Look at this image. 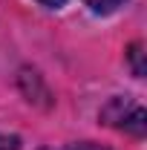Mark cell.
Wrapping results in <instances>:
<instances>
[{"mask_svg":"<svg viewBox=\"0 0 147 150\" xmlns=\"http://www.w3.org/2000/svg\"><path fill=\"white\" fill-rule=\"evenodd\" d=\"M0 150H20V139L18 136H3V133H0Z\"/></svg>","mask_w":147,"mask_h":150,"instance_id":"obj_3","label":"cell"},{"mask_svg":"<svg viewBox=\"0 0 147 150\" xmlns=\"http://www.w3.org/2000/svg\"><path fill=\"white\" fill-rule=\"evenodd\" d=\"M101 118L112 124V127H121V130H130L136 133V136H144V110H141V104H136V101H127V98H115L110 101L104 112H101Z\"/></svg>","mask_w":147,"mask_h":150,"instance_id":"obj_1","label":"cell"},{"mask_svg":"<svg viewBox=\"0 0 147 150\" xmlns=\"http://www.w3.org/2000/svg\"><path fill=\"white\" fill-rule=\"evenodd\" d=\"M40 3H43V6H61L64 0H40Z\"/></svg>","mask_w":147,"mask_h":150,"instance_id":"obj_6","label":"cell"},{"mask_svg":"<svg viewBox=\"0 0 147 150\" xmlns=\"http://www.w3.org/2000/svg\"><path fill=\"white\" fill-rule=\"evenodd\" d=\"M139 58H141V46H133V64H136V75L144 72V67H141V61H139Z\"/></svg>","mask_w":147,"mask_h":150,"instance_id":"obj_4","label":"cell"},{"mask_svg":"<svg viewBox=\"0 0 147 150\" xmlns=\"http://www.w3.org/2000/svg\"><path fill=\"white\" fill-rule=\"evenodd\" d=\"M87 6H90L92 12H101V15H107V12H112V9H118L124 0H84Z\"/></svg>","mask_w":147,"mask_h":150,"instance_id":"obj_2","label":"cell"},{"mask_svg":"<svg viewBox=\"0 0 147 150\" xmlns=\"http://www.w3.org/2000/svg\"><path fill=\"white\" fill-rule=\"evenodd\" d=\"M72 150H104V147H98V144H78V147H72Z\"/></svg>","mask_w":147,"mask_h":150,"instance_id":"obj_5","label":"cell"}]
</instances>
